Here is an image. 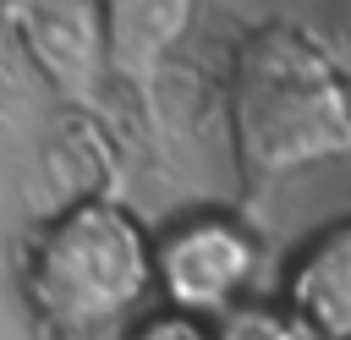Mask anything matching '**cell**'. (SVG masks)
Masks as SVG:
<instances>
[{
  "instance_id": "obj_8",
  "label": "cell",
  "mask_w": 351,
  "mask_h": 340,
  "mask_svg": "<svg viewBox=\"0 0 351 340\" xmlns=\"http://www.w3.org/2000/svg\"><path fill=\"white\" fill-rule=\"evenodd\" d=\"M0 5H5V11H11V22H16V16H22V11H33L38 0H0Z\"/></svg>"
},
{
  "instance_id": "obj_3",
  "label": "cell",
  "mask_w": 351,
  "mask_h": 340,
  "mask_svg": "<svg viewBox=\"0 0 351 340\" xmlns=\"http://www.w3.org/2000/svg\"><path fill=\"white\" fill-rule=\"evenodd\" d=\"M263 269V247L252 225H241L225 208H192L154 230V291L165 296V313L219 324L241 302H252Z\"/></svg>"
},
{
  "instance_id": "obj_4",
  "label": "cell",
  "mask_w": 351,
  "mask_h": 340,
  "mask_svg": "<svg viewBox=\"0 0 351 340\" xmlns=\"http://www.w3.org/2000/svg\"><path fill=\"white\" fill-rule=\"evenodd\" d=\"M33 71L55 88V99L93 110L110 88V33L104 0H38L11 22Z\"/></svg>"
},
{
  "instance_id": "obj_1",
  "label": "cell",
  "mask_w": 351,
  "mask_h": 340,
  "mask_svg": "<svg viewBox=\"0 0 351 340\" xmlns=\"http://www.w3.org/2000/svg\"><path fill=\"white\" fill-rule=\"evenodd\" d=\"M225 121L236 165L258 186L351 159V77L302 22H252L230 49Z\"/></svg>"
},
{
  "instance_id": "obj_9",
  "label": "cell",
  "mask_w": 351,
  "mask_h": 340,
  "mask_svg": "<svg viewBox=\"0 0 351 340\" xmlns=\"http://www.w3.org/2000/svg\"><path fill=\"white\" fill-rule=\"evenodd\" d=\"M5 33H11V11L0 5V38H5Z\"/></svg>"
},
{
  "instance_id": "obj_2",
  "label": "cell",
  "mask_w": 351,
  "mask_h": 340,
  "mask_svg": "<svg viewBox=\"0 0 351 340\" xmlns=\"http://www.w3.org/2000/svg\"><path fill=\"white\" fill-rule=\"evenodd\" d=\"M154 296V230L115 197L66 203L27 247V302L60 335H104Z\"/></svg>"
},
{
  "instance_id": "obj_7",
  "label": "cell",
  "mask_w": 351,
  "mask_h": 340,
  "mask_svg": "<svg viewBox=\"0 0 351 340\" xmlns=\"http://www.w3.org/2000/svg\"><path fill=\"white\" fill-rule=\"evenodd\" d=\"M214 340H318L291 307H280V302H241L236 313H225L219 324H214Z\"/></svg>"
},
{
  "instance_id": "obj_5",
  "label": "cell",
  "mask_w": 351,
  "mask_h": 340,
  "mask_svg": "<svg viewBox=\"0 0 351 340\" xmlns=\"http://www.w3.org/2000/svg\"><path fill=\"white\" fill-rule=\"evenodd\" d=\"M280 307H291L318 340H351V219L313 230L291 252Z\"/></svg>"
},
{
  "instance_id": "obj_6",
  "label": "cell",
  "mask_w": 351,
  "mask_h": 340,
  "mask_svg": "<svg viewBox=\"0 0 351 340\" xmlns=\"http://www.w3.org/2000/svg\"><path fill=\"white\" fill-rule=\"evenodd\" d=\"M197 16V0H104V33H110V77L148 88L176 44L186 38Z\"/></svg>"
}]
</instances>
